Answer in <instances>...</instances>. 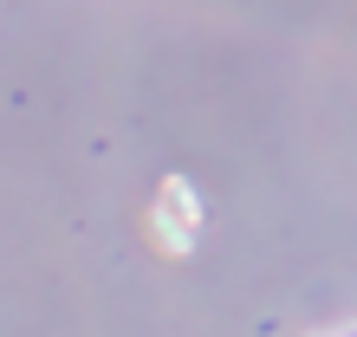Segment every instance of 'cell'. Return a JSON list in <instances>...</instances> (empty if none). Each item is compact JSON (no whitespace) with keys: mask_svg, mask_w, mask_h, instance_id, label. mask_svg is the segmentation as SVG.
I'll use <instances>...</instances> for the list:
<instances>
[{"mask_svg":"<svg viewBox=\"0 0 357 337\" xmlns=\"http://www.w3.org/2000/svg\"><path fill=\"white\" fill-rule=\"evenodd\" d=\"M195 227H202L195 188H188V175H169V182H162V195H156V207H150V234H156V246L188 253V246H195Z\"/></svg>","mask_w":357,"mask_h":337,"instance_id":"1","label":"cell"}]
</instances>
